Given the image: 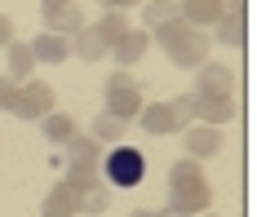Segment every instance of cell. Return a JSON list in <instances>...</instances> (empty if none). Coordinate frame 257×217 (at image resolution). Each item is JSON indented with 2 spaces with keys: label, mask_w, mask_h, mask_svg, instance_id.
<instances>
[{
  "label": "cell",
  "mask_w": 257,
  "mask_h": 217,
  "mask_svg": "<svg viewBox=\"0 0 257 217\" xmlns=\"http://www.w3.org/2000/svg\"><path fill=\"white\" fill-rule=\"evenodd\" d=\"M27 49H31V58H36V62H49V67H62V62H67V54H71L67 36H53V31L36 36V40H31Z\"/></svg>",
  "instance_id": "obj_11"
},
{
  "label": "cell",
  "mask_w": 257,
  "mask_h": 217,
  "mask_svg": "<svg viewBox=\"0 0 257 217\" xmlns=\"http://www.w3.org/2000/svg\"><path fill=\"white\" fill-rule=\"evenodd\" d=\"M40 217H80V190L71 182H58L40 204Z\"/></svg>",
  "instance_id": "obj_8"
},
{
  "label": "cell",
  "mask_w": 257,
  "mask_h": 217,
  "mask_svg": "<svg viewBox=\"0 0 257 217\" xmlns=\"http://www.w3.org/2000/svg\"><path fill=\"white\" fill-rule=\"evenodd\" d=\"M49 111H53V89L45 80H23L14 89L9 115H18V120H45Z\"/></svg>",
  "instance_id": "obj_3"
},
{
  "label": "cell",
  "mask_w": 257,
  "mask_h": 217,
  "mask_svg": "<svg viewBox=\"0 0 257 217\" xmlns=\"http://www.w3.org/2000/svg\"><path fill=\"white\" fill-rule=\"evenodd\" d=\"M128 217H173V213H169V208H164V213H160V208H138V213H128Z\"/></svg>",
  "instance_id": "obj_27"
},
{
  "label": "cell",
  "mask_w": 257,
  "mask_h": 217,
  "mask_svg": "<svg viewBox=\"0 0 257 217\" xmlns=\"http://www.w3.org/2000/svg\"><path fill=\"white\" fill-rule=\"evenodd\" d=\"M102 177L111 190H128L138 186L142 177H147V155L142 151H133V146H111L102 160Z\"/></svg>",
  "instance_id": "obj_2"
},
{
  "label": "cell",
  "mask_w": 257,
  "mask_h": 217,
  "mask_svg": "<svg viewBox=\"0 0 257 217\" xmlns=\"http://www.w3.org/2000/svg\"><path fill=\"white\" fill-rule=\"evenodd\" d=\"M93 31L102 36V45H106V49H111V45H115V40H120V36H124V31H128V18H124V9H106L102 18L93 23Z\"/></svg>",
  "instance_id": "obj_19"
},
{
  "label": "cell",
  "mask_w": 257,
  "mask_h": 217,
  "mask_svg": "<svg viewBox=\"0 0 257 217\" xmlns=\"http://www.w3.org/2000/svg\"><path fill=\"white\" fill-rule=\"evenodd\" d=\"M191 115L200 124H226V120L239 115V107H235V93H204V89H195L191 93Z\"/></svg>",
  "instance_id": "obj_5"
},
{
  "label": "cell",
  "mask_w": 257,
  "mask_h": 217,
  "mask_svg": "<svg viewBox=\"0 0 257 217\" xmlns=\"http://www.w3.org/2000/svg\"><path fill=\"white\" fill-rule=\"evenodd\" d=\"M138 120H142L147 133H182L186 124H195V115H191V93L169 98V102H151V107L142 102Z\"/></svg>",
  "instance_id": "obj_1"
},
{
  "label": "cell",
  "mask_w": 257,
  "mask_h": 217,
  "mask_svg": "<svg viewBox=\"0 0 257 217\" xmlns=\"http://www.w3.org/2000/svg\"><path fill=\"white\" fill-rule=\"evenodd\" d=\"M178 14L191 23V27L204 31V27H213V23L226 14V5H222V0H178Z\"/></svg>",
  "instance_id": "obj_10"
},
{
  "label": "cell",
  "mask_w": 257,
  "mask_h": 217,
  "mask_svg": "<svg viewBox=\"0 0 257 217\" xmlns=\"http://www.w3.org/2000/svg\"><path fill=\"white\" fill-rule=\"evenodd\" d=\"M164 54L173 58V67H182V71H195L200 62H208V36H204L200 27H191L178 45H173V49H164Z\"/></svg>",
  "instance_id": "obj_6"
},
{
  "label": "cell",
  "mask_w": 257,
  "mask_h": 217,
  "mask_svg": "<svg viewBox=\"0 0 257 217\" xmlns=\"http://www.w3.org/2000/svg\"><path fill=\"white\" fill-rule=\"evenodd\" d=\"M195 89H204V93H231L235 89V71L226 62H200V67H195Z\"/></svg>",
  "instance_id": "obj_9"
},
{
  "label": "cell",
  "mask_w": 257,
  "mask_h": 217,
  "mask_svg": "<svg viewBox=\"0 0 257 217\" xmlns=\"http://www.w3.org/2000/svg\"><path fill=\"white\" fill-rule=\"evenodd\" d=\"M124 129H128V120H120V115H111V111H102V115H98V120H93V142H120V137H124Z\"/></svg>",
  "instance_id": "obj_20"
},
{
  "label": "cell",
  "mask_w": 257,
  "mask_h": 217,
  "mask_svg": "<svg viewBox=\"0 0 257 217\" xmlns=\"http://www.w3.org/2000/svg\"><path fill=\"white\" fill-rule=\"evenodd\" d=\"M62 151H67V164H102V142H93L84 133H71L62 142Z\"/></svg>",
  "instance_id": "obj_16"
},
{
  "label": "cell",
  "mask_w": 257,
  "mask_h": 217,
  "mask_svg": "<svg viewBox=\"0 0 257 217\" xmlns=\"http://www.w3.org/2000/svg\"><path fill=\"white\" fill-rule=\"evenodd\" d=\"M208 40H222V45L239 49V45L248 40V23H244V14H222V18L213 23V36H208Z\"/></svg>",
  "instance_id": "obj_15"
},
{
  "label": "cell",
  "mask_w": 257,
  "mask_h": 217,
  "mask_svg": "<svg viewBox=\"0 0 257 217\" xmlns=\"http://www.w3.org/2000/svg\"><path fill=\"white\" fill-rule=\"evenodd\" d=\"M45 23H49L53 36H71V31L84 27V9H80L76 0H67L62 9H53V14H45Z\"/></svg>",
  "instance_id": "obj_18"
},
{
  "label": "cell",
  "mask_w": 257,
  "mask_h": 217,
  "mask_svg": "<svg viewBox=\"0 0 257 217\" xmlns=\"http://www.w3.org/2000/svg\"><path fill=\"white\" fill-rule=\"evenodd\" d=\"M195 217H213V213H195Z\"/></svg>",
  "instance_id": "obj_30"
},
{
  "label": "cell",
  "mask_w": 257,
  "mask_h": 217,
  "mask_svg": "<svg viewBox=\"0 0 257 217\" xmlns=\"http://www.w3.org/2000/svg\"><path fill=\"white\" fill-rule=\"evenodd\" d=\"M111 199H115V190L111 186H102V182H93V186L89 190H80V213H106V208H111Z\"/></svg>",
  "instance_id": "obj_21"
},
{
  "label": "cell",
  "mask_w": 257,
  "mask_h": 217,
  "mask_svg": "<svg viewBox=\"0 0 257 217\" xmlns=\"http://www.w3.org/2000/svg\"><path fill=\"white\" fill-rule=\"evenodd\" d=\"M169 18H178V0H147L142 5V27L155 31L160 23H169Z\"/></svg>",
  "instance_id": "obj_23"
},
{
  "label": "cell",
  "mask_w": 257,
  "mask_h": 217,
  "mask_svg": "<svg viewBox=\"0 0 257 217\" xmlns=\"http://www.w3.org/2000/svg\"><path fill=\"white\" fill-rule=\"evenodd\" d=\"M106 9H128V5H133V0H102Z\"/></svg>",
  "instance_id": "obj_29"
},
{
  "label": "cell",
  "mask_w": 257,
  "mask_h": 217,
  "mask_svg": "<svg viewBox=\"0 0 257 217\" xmlns=\"http://www.w3.org/2000/svg\"><path fill=\"white\" fill-rule=\"evenodd\" d=\"M208 204H213V190H208V186H195V190H169V213L195 217V213H208Z\"/></svg>",
  "instance_id": "obj_12"
},
{
  "label": "cell",
  "mask_w": 257,
  "mask_h": 217,
  "mask_svg": "<svg viewBox=\"0 0 257 217\" xmlns=\"http://www.w3.org/2000/svg\"><path fill=\"white\" fill-rule=\"evenodd\" d=\"M111 115H120V120H133L138 111H142V93H138V84L128 71H111V80H106V107Z\"/></svg>",
  "instance_id": "obj_4"
},
{
  "label": "cell",
  "mask_w": 257,
  "mask_h": 217,
  "mask_svg": "<svg viewBox=\"0 0 257 217\" xmlns=\"http://www.w3.org/2000/svg\"><path fill=\"white\" fill-rule=\"evenodd\" d=\"M40 129H45L49 142H67V137L76 133V120H71V115H62V111H49V115L40 120Z\"/></svg>",
  "instance_id": "obj_24"
},
{
  "label": "cell",
  "mask_w": 257,
  "mask_h": 217,
  "mask_svg": "<svg viewBox=\"0 0 257 217\" xmlns=\"http://www.w3.org/2000/svg\"><path fill=\"white\" fill-rule=\"evenodd\" d=\"M67 45H71V54H76V58H84V62H98V58H106V54H111V49L102 45V36L89 27V23H84L80 31H71V40H67Z\"/></svg>",
  "instance_id": "obj_13"
},
{
  "label": "cell",
  "mask_w": 257,
  "mask_h": 217,
  "mask_svg": "<svg viewBox=\"0 0 257 217\" xmlns=\"http://www.w3.org/2000/svg\"><path fill=\"white\" fill-rule=\"evenodd\" d=\"M9 40H14V18H9V14H0V49H5Z\"/></svg>",
  "instance_id": "obj_26"
},
{
  "label": "cell",
  "mask_w": 257,
  "mask_h": 217,
  "mask_svg": "<svg viewBox=\"0 0 257 217\" xmlns=\"http://www.w3.org/2000/svg\"><path fill=\"white\" fill-rule=\"evenodd\" d=\"M195 186H208L204 182V168H200V160H178L173 168H169V190H195Z\"/></svg>",
  "instance_id": "obj_17"
},
{
  "label": "cell",
  "mask_w": 257,
  "mask_h": 217,
  "mask_svg": "<svg viewBox=\"0 0 257 217\" xmlns=\"http://www.w3.org/2000/svg\"><path fill=\"white\" fill-rule=\"evenodd\" d=\"M147 45H151V36H147V31H133V27H128L124 36L111 45V54H115V62H120V67H133L138 58L147 54Z\"/></svg>",
  "instance_id": "obj_14"
},
{
  "label": "cell",
  "mask_w": 257,
  "mask_h": 217,
  "mask_svg": "<svg viewBox=\"0 0 257 217\" xmlns=\"http://www.w3.org/2000/svg\"><path fill=\"white\" fill-rule=\"evenodd\" d=\"M62 5H67V0H40V9H45V14H53V9H62Z\"/></svg>",
  "instance_id": "obj_28"
},
{
  "label": "cell",
  "mask_w": 257,
  "mask_h": 217,
  "mask_svg": "<svg viewBox=\"0 0 257 217\" xmlns=\"http://www.w3.org/2000/svg\"><path fill=\"white\" fill-rule=\"evenodd\" d=\"M182 133H186V155L191 160H213L222 151V142H226L217 124H186Z\"/></svg>",
  "instance_id": "obj_7"
},
{
  "label": "cell",
  "mask_w": 257,
  "mask_h": 217,
  "mask_svg": "<svg viewBox=\"0 0 257 217\" xmlns=\"http://www.w3.org/2000/svg\"><path fill=\"white\" fill-rule=\"evenodd\" d=\"M5 49H9V71H5V76L23 84V80H27V71H36V58H31V49H27V45H14V40H9Z\"/></svg>",
  "instance_id": "obj_22"
},
{
  "label": "cell",
  "mask_w": 257,
  "mask_h": 217,
  "mask_svg": "<svg viewBox=\"0 0 257 217\" xmlns=\"http://www.w3.org/2000/svg\"><path fill=\"white\" fill-rule=\"evenodd\" d=\"M14 89H18V80L0 76V111H9V102H14Z\"/></svg>",
  "instance_id": "obj_25"
}]
</instances>
